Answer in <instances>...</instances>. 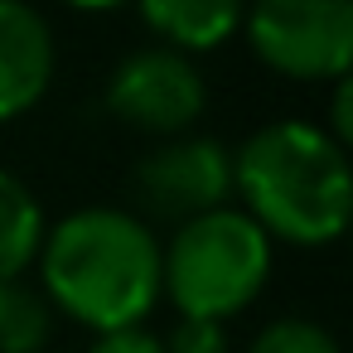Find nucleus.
I'll return each mask as SVG.
<instances>
[{
    "mask_svg": "<svg viewBox=\"0 0 353 353\" xmlns=\"http://www.w3.org/2000/svg\"><path fill=\"white\" fill-rule=\"evenodd\" d=\"M39 252L49 305L97 334L136 329L160 300V242L131 213L83 208L63 218Z\"/></svg>",
    "mask_w": 353,
    "mask_h": 353,
    "instance_id": "obj_1",
    "label": "nucleus"
},
{
    "mask_svg": "<svg viewBox=\"0 0 353 353\" xmlns=\"http://www.w3.org/2000/svg\"><path fill=\"white\" fill-rule=\"evenodd\" d=\"M232 184L247 199V218L266 237L276 232L295 247H324L348 228V155L319 126L276 121L256 131L232 160Z\"/></svg>",
    "mask_w": 353,
    "mask_h": 353,
    "instance_id": "obj_2",
    "label": "nucleus"
},
{
    "mask_svg": "<svg viewBox=\"0 0 353 353\" xmlns=\"http://www.w3.org/2000/svg\"><path fill=\"white\" fill-rule=\"evenodd\" d=\"M271 271V237L237 208H213L179 223L160 256V285L179 305V319H228L256 300Z\"/></svg>",
    "mask_w": 353,
    "mask_h": 353,
    "instance_id": "obj_3",
    "label": "nucleus"
},
{
    "mask_svg": "<svg viewBox=\"0 0 353 353\" xmlns=\"http://www.w3.org/2000/svg\"><path fill=\"white\" fill-rule=\"evenodd\" d=\"M247 39L285 78H343L353 59V0H252Z\"/></svg>",
    "mask_w": 353,
    "mask_h": 353,
    "instance_id": "obj_4",
    "label": "nucleus"
},
{
    "mask_svg": "<svg viewBox=\"0 0 353 353\" xmlns=\"http://www.w3.org/2000/svg\"><path fill=\"white\" fill-rule=\"evenodd\" d=\"M208 92L199 68L174 54V49H141L126 63H117L112 83H107V112L121 117L136 131H155V136H174L184 126L199 121Z\"/></svg>",
    "mask_w": 353,
    "mask_h": 353,
    "instance_id": "obj_5",
    "label": "nucleus"
},
{
    "mask_svg": "<svg viewBox=\"0 0 353 353\" xmlns=\"http://www.w3.org/2000/svg\"><path fill=\"white\" fill-rule=\"evenodd\" d=\"M136 194L155 218H179V223L203 218L223 208V199L232 194V155L213 136L174 141L141 160Z\"/></svg>",
    "mask_w": 353,
    "mask_h": 353,
    "instance_id": "obj_6",
    "label": "nucleus"
},
{
    "mask_svg": "<svg viewBox=\"0 0 353 353\" xmlns=\"http://www.w3.org/2000/svg\"><path fill=\"white\" fill-rule=\"evenodd\" d=\"M54 78V34L25 0H0V121L30 112Z\"/></svg>",
    "mask_w": 353,
    "mask_h": 353,
    "instance_id": "obj_7",
    "label": "nucleus"
},
{
    "mask_svg": "<svg viewBox=\"0 0 353 353\" xmlns=\"http://www.w3.org/2000/svg\"><path fill=\"white\" fill-rule=\"evenodd\" d=\"M150 30L174 49H218L242 25V0H141Z\"/></svg>",
    "mask_w": 353,
    "mask_h": 353,
    "instance_id": "obj_8",
    "label": "nucleus"
},
{
    "mask_svg": "<svg viewBox=\"0 0 353 353\" xmlns=\"http://www.w3.org/2000/svg\"><path fill=\"white\" fill-rule=\"evenodd\" d=\"M44 247V213L39 199L0 170V281H20L25 266H34Z\"/></svg>",
    "mask_w": 353,
    "mask_h": 353,
    "instance_id": "obj_9",
    "label": "nucleus"
},
{
    "mask_svg": "<svg viewBox=\"0 0 353 353\" xmlns=\"http://www.w3.org/2000/svg\"><path fill=\"white\" fill-rule=\"evenodd\" d=\"M54 334L49 300L25 281H0V353H39Z\"/></svg>",
    "mask_w": 353,
    "mask_h": 353,
    "instance_id": "obj_10",
    "label": "nucleus"
},
{
    "mask_svg": "<svg viewBox=\"0 0 353 353\" xmlns=\"http://www.w3.org/2000/svg\"><path fill=\"white\" fill-rule=\"evenodd\" d=\"M252 353H339V343L310 319H276L271 329H261Z\"/></svg>",
    "mask_w": 353,
    "mask_h": 353,
    "instance_id": "obj_11",
    "label": "nucleus"
},
{
    "mask_svg": "<svg viewBox=\"0 0 353 353\" xmlns=\"http://www.w3.org/2000/svg\"><path fill=\"white\" fill-rule=\"evenodd\" d=\"M165 353H228V334L218 319H179Z\"/></svg>",
    "mask_w": 353,
    "mask_h": 353,
    "instance_id": "obj_12",
    "label": "nucleus"
},
{
    "mask_svg": "<svg viewBox=\"0 0 353 353\" xmlns=\"http://www.w3.org/2000/svg\"><path fill=\"white\" fill-rule=\"evenodd\" d=\"M88 353H165V343L145 329H121V334H102Z\"/></svg>",
    "mask_w": 353,
    "mask_h": 353,
    "instance_id": "obj_13",
    "label": "nucleus"
},
{
    "mask_svg": "<svg viewBox=\"0 0 353 353\" xmlns=\"http://www.w3.org/2000/svg\"><path fill=\"white\" fill-rule=\"evenodd\" d=\"M348 136H353V88H348V78H339V88H334V145H348Z\"/></svg>",
    "mask_w": 353,
    "mask_h": 353,
    "instance_id": "obj_14",
    "label": "nucleus"
},
{
    "mask_svg": "<svg viewBox=\"0 0 353 353\" xmlns=\"http://www.w3.org/2000/svg\"><path fill=\"white\" fill-rule=\"evenodd\" d=\"M68 6H78V10H112V6H121V0H68Z\"/></svg>",
    "mask_w": 353,
    "mask_h": 353,
    "instance_id": "obj_15",
    "label": "nucleus"
}]
</instances>
